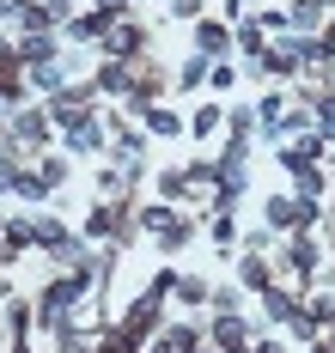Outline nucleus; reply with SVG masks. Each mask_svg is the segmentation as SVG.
I'll return each instance as SVG.
<instances>
[{
  "label": "nucleus",
  "instance_id": "nucleus-1",
  "mask_svg": "<svg viewBox=\"0 0 335 353\" xmlns=\"http://www.w3.org/2000/svg\"><path fill=\"white\" fill-rule=\"evenodd\" d=\"M85 110H92V85H68V92H55V98H49L43 116H55V122H68V128H74V122H85Z\"/></svg>",
  "mask_w": 335,
  "mask_h": 353
},
{
  "label": "nucleus",
  "instance_id": "nucleus-26",
  "mask_svg": "<svg viewBox=\"0 0 335 353\" xmlns=\"http://www.w3.org/2000/svg\"><path fill=\"white\" fill-rule=\"evenodd\" d=\"M25 6H31V0H0V12H25Z\"/></svg>",
  "mask_w": 335,
  "mask_h": 353
},
{
  "label": "nucleus",
  "instance_id": "nucleus-21",
  "mask_svg": "<svg viewBox=\"0 0 335 353\" xmlns=\"http://www.w3.org/2000/svg\"><path fill=\"white\" fill-rule=\"evenodd\" d=\"M37 176H43V183H49V189H55V183L68 176V165H61V159H43V171H37Z\"/></svg>",
  "mask_w": 335,
  "mask_h": 353
},
{
  "label": "nucleus",
  "instance_id": "nucleus-14",
  "mask_svg": "<svg viewBox=\"0 0 335 353\" xmlns=\"http://www.w3.org/2000/svg\"><path fill=\"white\" fill-rule=\"evenodd\" d=\"M268 225H298V201L274 195V201H268Z\"/></svg>",
  "mask_w": 335,
  "mask_h": 353
},
{
  "label": "nucleus",
  "instance_id": "nucleus-8",
  "mask_svg": "<svg viewBox=\"0 0 335 353\" xmlns=\"http://www.w3.org/2000/svg\"><path fill=\"white\" fill-rule=\"evenodd\" d=\"M37 250H55V256H68V225H55V219H37Z\"/></svg>",
  "mask_w": 335,
  "mask_h": 353
},
{
  "label": "nucleus",
  "instance_id": "nucleus-22",
  "mask_svg": "<svg viewBox=\"0 0 335 353\" xmlns=\"http://www.w3.org/2000/svg\"><path fill=\"white\" fill-rule=\"evenodd\" d=\"M238 43H244L250 55H262V25H244V31H238Z\"/></svg>",
  "mask_w": 335,
  "mask_h": 353
},
{
  "label": "nucleus",
  "instance_id": "nucleus-3",
  "mask_svg": "<svg viewBox=\"0 0 335 353\" xmlns=\"http://www.w3.org/2000/svg\"><path fill=\"white\" fill-rule=\"evenodd\" d=\"M12 141H19V146H31V152H37V146L49 141V116H43V110H25V116L12 122Z\"/></svg>",
  "mask_w": 335,
  "mask_h": 353
},
{
  "label": "nucleus",
  "instance_id": "nucleus-20",
  "mask_svg": "<svg viewBox=\"0 0 335 353\" xmlns=\"http://www.w3.org/2000/svg\"><path fill=\"white\" fill-rule=\"evenodd\" d=\"M317 12H323L317 0H298V6H293V25H298V31H311V25H317Z\"/></svg>",
  "mask_w": 335,
  "mask_h": 353
},
{
  "label": "nucleus",
  "instance_id": "nucleus-28",
  "mask_svg": "<svg viewBox=\"0 0 335 353\" xmlns=\"http://www.w3.org/2000/svg\"><path fill=\"white\" fill-rule=\"evenodd\" d=\"M311 353H335V341H311Z\"/></svg>",
  "mask_w": 335,
  "mask_h": 353
},
{
  "label": "nucleus",
  "instance_id": "nucleus-2",
  "mask_svg": "<svg viewBox=\"0 0 335 353\" xmlns=\"http://www.w3.org/2000/svg\"><path fill=\"white\" fill-rule=\"evenodd\" d=\"M104 49H110V55H141V49H147V31L128 25V19H116L110 31H104Z\"/></svg>",
  "mask_w": 335,
  "mask_h": 353
},
{
  "label": "nucleus",
  "instance_id": "nucleus-17",
  "mask_svg": "<svg viewBox=\"0 0 335 353\" xmlns=\"http://www.w3.org/2000/svg\"><path fill=\"white\" fill-rule=\"evenodd\" d=\"M189 128H195V134H214V128H220V104H201L189 116Z\"/></svg>",
  "mask_w": 335,
  "mask_h": 353
},
{
  "label": "nucleus",
  "instance_id": "nucleus-11",
  "mask_svg": "<svg viewBox=\"0 0 335 353\" xmlns=\"http://www.w3.org/2000/svg\"><path fill=\"white\" fill-rule=\"evenodd\" d=\"M287 256H293L298 274H311V268H317V238H293V250H287Z\"/></svg>",
  "mask_w": 335,
  "mask_h": 353
},
{
  "label": "nucleus",
  "instance_id": "nucleus-24",
  "mask_svg": "<svg viewBox=\"0 0 335 353\" xmlns=\"http://www.w3.org/2000/svg\"><path fill=\"white\" fill-rule=\"evenodd\" d=\"M244 281H250V286H268V268H262L256 256H250V262H244Z\"/></svg>",
  "mask_w": 335,
  "mask_h": 353
},
{
  "label": "nucleus",
  "instance_id": "nucleus-25",
  "mask_svg": "<svg viewBox=\"0 0 335 353\" xmlns=\"http://www.w3.org/2000/svg\"><path fill=\"white\" fill-rule=\"evenodd\" d=\"M171 12H177V19H195V12H201V0H171Z\"/></svg>",
  "mask_w": 335,
  "mask_h": 353
},
{
  "label": "nucleus",
  "instance_id": "nucleus-10",
  "mask_svg": "<svg viewBox=\"0 0 335 353\" xmlns=\"http://www.w3.org/2000/svg\"><path fill=\"white\" fill-rule=\"evenodd\" d=\"M12 195H25V201H43V195H49V183H43V176H31V171H12Z\"/></svg>",
  "mask_w": 335,
  "mask_h": 353
},
{
  "label": "nucleus",
  "instance_id": "nucleus-15",
  "mask_svg": "<svg viewBox=\"0 0 335 353\" xmlns=\"http://www.w3.org/2000/svg\"><path fill=\"white\" fill-rule=\"evenodd\" d=\"M317 128L323 141H335V92H317Z\"/></svg>",
  "mask_w": 335,
  "mask_h": 353
},
{
  "label": "nucleus",
  "instance_id": "nucleus-23",
  "mask_svg": "<svg viewBox=\"0 0 335 353\" xmlns=\"http://www.w3.org/2000/svg\"><path fill=\"white\" fill-rule=\"evenodd\" d=\"M214 238H220V250L232 244V238H238V225H232V219H225V213H220V219H214Z\"/></svg>",
  "mask_w": 335,
  "mask_h": 353
},
{
  "label": "nucleus",
  "instance_id": "nucleus-7",
  "mask_svg": "<svg viewBox=\"0 0 335 353\" xmlns=\"http://www.w3.org/2000/svg\"><path fill=\"white\" fill-rule=\"evenodd\" d=\"M225 43H232V37H225V25H220V19H207V25L195 31V49H201V55H220Z\"/></svg>",
  "mask_w": 335,
  "mask_h": 353
},
{
  "label": "nucleus",
  "instance_id": "nucleus-16",
  "mask_svg": "<svg viewBox=\"0 0 335 353\" xmlns=\"http://www.w3.org/2000/svg\"><path fill=\"white\" fill-rule=\"evenodd\" d=\"M165 341H171V353H195V347H201V335L183 329V323H177V329H165Z\"/></svg>",
  "mask_w": 335,
  "mask_h": 353
},
{
  "label": "nucleus",
  "instance_id": "nucleus-13",
  "mask_svg": "<svg viewBox=\"0 0 335 353\" xmlns=\"http://www.w3.org/2000/svg\"><path fill=\"white\" fill-rule=\"evenodd\" d=\"M98 85H104V92H134V79H128V68H122V61H110V68L98 73Z\"/></svg>",
  "mask_w": 335,
  "mask_h": 353
},
{
  "label": "nucleus",
  "instance_id": "nucleus-4",
  "mask_svg": "<svg viewBox=\"0 0 335 353\" xmlns=\"http://www.w3.org/2000/svg\"><path fill=\"white\" fill-rule=\"evenodd\" d=\"M214 347L220 353H250V329L238 317H220V329H214Z\"/></svg>",
  "mask_w": 335,
  "mask_h": 353
},
{
  "label": "nucleus",
  "instance_id": "nucleus-29",
  "mask_svg": "<svg viewBox=\"0 0 335 353\" xmlns=\"http://www.w3.org/2000/svg\"><path fill=\"white\" fill-rule=\"evenodd\" d=\"M6 353H31V347H25V341H19V347H6Z\"/></svg>",
  "mask_w": 335,
  "mask_h": 353
},
{
  "label": "nucleus",
  "instance_id": "nucleus-5",
  "mask_svg": "<svg viewBox=\"0 0 335 353\" xmlns=\"http://www.w3.org/2000/svg\"><path fill=\"white\" fill-rule=\"evenodd\" d=\"M68 146H74V152H98V146H104V128L85 116V122H74V128H68Z\"/></svg>",
  "mask_w": 335,
  "mask_h": 353
},
{
  "label": "nucleus",
  "instance_id": "nucleus-19",
  "mask_svg": "<svg viewBox=\"0 0 335 353\" xmlns=\"http://www.w3.org/2000/svg\"><path fill=\"white\" fill-rule=\"evenodd\" d=\"M171 292H177L183 305H201V299H207V281H177V286H171Z\"/></svg>",
  "mask_w": 335,
  "mask_h": 353
},
{
  "label": "nucleus",
  "instance_id": "nucleus-18",
  "mask_svg": "<svg viewBox=\"0 0 335 353\" xmlns=\"http://www.w3.org/2000/svg\"><path fill=\"white\" fill-rule=\"evenodd\" d=\"M147 128L152 134H177V110H147Z\"/></svg>",
  "mask_w": 335,
  "mask_h": 353
},
{
  "label": "nucleus",
  "instance_id": "nucleus-12",
  "mask_svg": "<svg viewBox=\"0 0 335 353\" xmlns=\"http://www.w3.org/2000/svg\"><path fill=\"white\" fill-rule=\"evenodd\" d=\"M116 225H122V213H116V208H98L92 219H85V232H92V238H110Z\"/></svg>",
  "mask_w": 335,
  "mask_h": 353
},
{
  "label": "nucleus",
  "instance_id": "nucleus-30",
  "mask_svg": "<svg viewBox=\"0 0 335 353\" xmlns=\"http://www.w3.org/2000/svg\"><path fill=\"white\" fill-rule=\"evenodd\" d=\"M195 353H201V347H195Z\"/></svg>",
  "mask_w": 335,
  "mask_h": 353
},
{
  "label": "nucleus",
  "instance_id": "nucleus-27",
  "mask_svg": "<svg viewBox=\"0 0 335 353\" xmlns=\"http://www.w3.org/2000/svg\"><path fill=\"white\" fill-rule=\"evenodd\" d=\"M0 189H12V165L6 159H0Z\"/></svg>",
  "mask_w": 335,
  "mask_h": 353
},
{
  "label": "nucleus",
  "instance_id": "nucleus-9",
  "mask_svg": "<svg viewBox=\"0 0 335 353\" xmlns=\"http://www.w3.org/2000/svg\"><path fill=\"white\" fill-rule=\"evenodd\" d=\"M262 305H268V317H287V323L298 317V305L287 299V292H281V286H262Z\"/></svg>",
  "mask_w": 335,
  "mask_h": 353
},
{
  "label": "nucleus",
  "instance_id": "nucleus-6",
  "mask_svg": "<svg viewBox=\"0 0 335 353\" xmlns=\"http://www.w3.org/2000/svg\"><path fill=\"white\" fill-rule=\"evenodd\" d=\"M25 244H37V225H31V219H12V225H0V250H25Z\"/></svg>",
  "mask_w": 335,
  "mask_h": 353
}]
</instances>
